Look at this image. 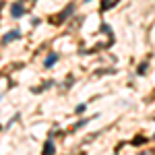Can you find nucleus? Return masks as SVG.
I'll return each mask as SVG.
<instances>
[{
    "instance_id": "6e6552de",
    "label": "nucleus",
    "mask_w": 155,
    "mask_h": 155,
    "mask_svg": "<svg viewBox=\"0 0 155 155\" xmlns=\"http://www.w3.org/2000/svg\"><path fill=\"white\" fill-rule=\"evenodd\" d=\"M139 155H155V149H145V151H141Z\"/></svg>"
},
{
    "instance_id": "9d476101",
    "label": "nucleus",
    "mask_w": 155,
    "mask_h": 155,
    "mask_svg": "<svg viewBox=\"0 0 155 155\" xmlns=\"http://www.w3.org/2000/svg\"><path fill=\"white\" fill-rule=\"evenodd\" d=\"M83 2H91V0H83Z\"/></svg>"
},
{
    "instance_id": "1a4fd4ad",
    "label": "nucleus",
    "mask_w": 155,
    "mask_h": 155,
    "mask_svg": "<svg viewBox=\"0 0 155 155\" xmlns=\"http://www.w3.org/2000/svg\"><path fill=\"white\" fill-rule=\"evenodd\" d=\"M85 112V106H77V114H83Z\"/></svg>"
},
{
    "instance_id": "f03ea898",
    "label": "nucleus",
    "mask_w": 155,
    "mask_h": 155,
    "mask_svg": "<svg viewBox=\"0 0 155 155\" xmlns=\"http://www.w3.org/2000/svg\"><path fill=\"white\" fill-rule=\"evenodd\" d=\"M19 37H21V31H19V29H12V31H8L6 35L2 37V44H11L15 39H19Z\"/></svg>"
},
{
    "instance_id": "423d86ee",
    "label": "nucleus",
    "mask_w": 155,
    "mask_h": 155,
    "mask_svg": "<svg viewBox=\"0 0 155 155\" xmlns=\"http://www.w3.org/2000/svg\"><path fill=\"white\" fill-rule=\"evenodd\" d=\"M56 60H58V54H50L48 58H46V62H44V66H46V68H50V66H52Z\"/></svg>"
},
{
    "instance_id": "f257e3e1",
    "label": "nucleus",
    "mask_w": 155,
    "mask_h": 155,
    "mask_svg": "<svg viewBox=\"0 0 155 155\" xmlns=\"http://www.w3.org/2000/svg\"><path fill=\"white\" fill-rule=\"evenodd\" d=\"M23 12H25V4L23 2H15V4L11 6V15L15 17V19H21Z\"/></svg>"
},
{
    "instance_id": "9b49d317",
    "label": "nucleus",
    "mask_w": 155,
    "mask_h": 155,
    "mask_svg": "<svg viewBox=\"0 0 155 155\" xmlns=\"http://www.w3.org/2000/svg\"><path fill=\"white\" fill-rule=\"evenodd\" d=\"M153 139H155V134H153Z\"/></svg>"
},
{
    "instance_id": "20e7f679",
    "label": "nucleus",
    "mask_w": 155,
    "mask_h": 155,
    "mask_svg": "<svg viewBox=\"0 0 155 155\" xmlns=\"http://www.w3.org/2000/svg\"><path fill=\"white\" fill-rule=\"evenodd\" d=\"M118 2H120V0H104V2H101V11H104V12L110 11V8H112V6H116Z\"/></svg>"
},
{
    "instance_id": "7ed1b4c3",
    "label": "nucleus",
    "mask_w": 155,
    "mask_h": 155,
    "mask_svg": "<svg viewBox=\"0 0 155 155\" xmlns=\"http://www.w3.org/2000/svg\"><path fill=\"white\" fill-rule=\"evenodd\" d=\"M72 11H74V4H68L64 11L58 15V19H54V23H60V21H66L68 19V15H72Z\"/></svg>"
},
{
    "instance_id": "39448f33",
    "label": "nucleus",
    "mask_w": 155,
    "mask_h": 155,
    "mask_svg": "<svg viewBox=\"0 0 155 155\" xmlns=\"http://www.w3.org/2000/svg\"><path fill=\"white\" fill-rule=\"evenodd\" d=\"M41 155H54V143H52V141H48V143L44 145V151H41Z\"/></svg>"
},
{
    "instance_id": "0eeeda50",
    "label": "nucleus",
    "mask_w": 155,
    "mask_h": 155,
    "mask_svg": "<svg viewBox=\"0 0 155 155\" xmlns=\"http://www.w3.org/2000/svg\"><path fill=\"white\" fill-rule=\"evenodd\" d=\"M139 74H145V72H147V62H143V64H141V66H139Z\"/></svg>"
}]
</instances>
